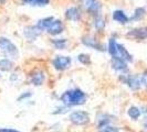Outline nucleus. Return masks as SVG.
Here are the masks:
<instances>
[{"label":"nucleus","instance_id":"obj_24","mask_svg":"<svg viewBox=\"0 0 147 132\" xmlns=\"http://www.w3.org/2000/svg\"><path fill=\"white\" fill-rule=\"evenodd\" d=\"M100 132H119V129L116 127H112V125H105L102 129H100Z\"/></svg>","mask_w":147,"mask_h":132},{"label":"nucleus","instance_id":"obj_5","mask_svg":"<svg viewBox=\"0 0 147 132\" xmlns=\"http://www.w3.org/2000/svg\"><path fill=\"white\" fill-rule=\"evenodd\" d=\"M52 64H53L55 69H58V71H64V69H66L69 66L71 65V57L58 55V56H55L54 59L52 61Z\"/></svg>","mask_w":147,"mask_h":132},{"label":"nucleus","instance_id":"obj_28","mask_svg":"<svg viewBox=\"0 0 147 132\" xmlns=\"http://www.w3.org/2000/svg\"><path fill=\"white\" fill-rule=\"evenodd\" d=\"M30 96H31V93H30V91H28L27 94H22V95L19 97V100H22V99H24V98H28Z\"/></svg>","mask_w":147,"mask_h":132},{"label":"nucleus","instance_id":"obj_29","mask_svg":"<svg viewBox=\"0 0 147 132\" xmlns=\"http://www.w3.org/2000/svg\"><path fill=\"white\" fill-rule=\"evenodd\" d=\"M22 2H23V3H30V5H32L33 0H22Z\"/></svg>","mask_w":147,"mask_h":132},{"label":"nucleus","instance_id":"obj_9","mask_svg":"<svg viewBox=\"0 0 147 132\" xmlns=\"http://www.w3.org/2000/svg\"><path fill=\"white\" fill-rule=\"evenodd\" d=\"M81 3L90 12H93L96 15L100 11V5L96 0H81Z\"/></svg>","mask_w":147,"mask_h":132},{"label":"nucleus","instance_id":"obj_8","mask_svg":"<svg viewBox=\"0 0 147 132\" xmlns=\"http://www.w3.org/2000/svg\"><path fill=\"white\" fill-rule=\"evenodd\" d=\"M45 79V75L42 71H34L30 76V81L34 86H41Z\"/></svg>","mask_w":147,"mask_h":132},{"label":"nucleus","instance_id":"obj_30","mask_svg":"<svg viewBox=\"0 0 147 132\" xmlns=\"http://www.w3.org/2000/svg\"><path fill=\"white\" fill-rule=\"evenodd\" d=\"M144 127H145V129L147 130V116H145V122H144Z\"/></svg>","mask_w":147,"mask_h":132},{"label":"nucleus","instance_id":"obj_1","mask_svg":"<svg viewBox=\"0 0 147 132\" xmlns=\"http://www.w3.org/2000/svg\"><path fill=\"white\" fill-rule=\"evenodd\" d=\"M60 99L63 103V105H65L66 107L80 106V105L85 103V101H86V95H85V93L83 90L79 89V88H75V89H70V90L64 91L61 95Z\"/></svg>","mask_w":147,"mask_h":132},{"label":"nucleus","instance_id":"obj_2","mask_svg":"<svg viewBox=\"0 0 147 132\" xmlns=\"http://www.w3.org/2000/svg\"><path fill=\"white\" fill-rule=\"evenodd\" d=\"M0 51L7 57L17 59L18 57V47L7 37H0Z\"/></svg>","mask_w":147,"mask_h":132},{"label":"nucleus","instance_id":"obj_20","mask_svg":"<svg viewBox=\"0 0 147 132\" xmlns=\"http://www.w3.org/2000/svg\"><path fill=\"white\" fill-rule=\"evenodd\" d=\"M94 25H95V28L98 31H102L104 29V27H105V21H104V19L101 17V15H97L95 18V20H94Z\"/></svg>","mask_w":147,"mask_h":132},{"label":"nucleus","instance_id":"obj_12","mask_svg":"<svg viewBox=\"0 0 147 132\" xmlns=\"http://www.w3.org/2000/svg\"><path fill=\"white\" fill-rule=\"evenodd\" d=\"M112 67L115 71L124 72L127 69V63L124 59H119V57H112Z\"/></svg>","mask_w":147,"mask_h":132},{"label":"nucleus","instance_id":"obj_11","mask_svg":"<svg viewBox=\"0 0 147 132\" xmlns=\"http://www.w3.org/2000/svg\"><path fill=\"white\" fill-rule=\"evenodd\" d=\"M40 33H41V30L39 29L37 25L36 27H27L24 29V37L30 41L36 40L40 35Z\"/></svg>","mask_w":147,"mask_h":132},{"label":"nucleus","instance_id":"obj_3","mask_svg":"<svg viewBox=\"0 0 147 132\" xmlns=\"http://www.w3.org/2000/svg\"><path fill=\"white\" fill-rule=\"evenodd\" d=\"M70 121L75 125H84L88 123L90 121V115L86 111H82V110H78L74 111L70 115Z\"/></svg>","mask_w":147,"mask_h":132},{"label":"nucleus","instance_id":"obj_19","mask_svg":"<svg viewBox=\"0 0 147 132\" xmlns=\"http://www.w3.org/2000/svg\"><path fill=\"white\" fill-rule=\"evenodd\" d=\"M145 13H146V10H145L144 8H137V9H135L134 15H133V17L131 18V20H133V21L140 20V19L145 15Z\"/></svg>","mask_w":147,"mask_h":132},{"label":"nucleus","instance_id":"obj_17","mask_svg":"<svg viewBox=\"0 0 147 132\" xmlns=\"http://www.w3.org/2000/svg\"><path fill=\"white\" fill-rule=\"evenodd\" d=\"M13 68V63L9 59H0V69L3 72H9Z\"/></svg>","mask_w":147,"mask_h":132},{"label":"nucleus","instance_id":"obj_13","mask_svg":"<svg viewBox=\"0 0 147 132\" xmlns=\"http://www.w3.org/2000/svg\"><path fill=\"white\" fill-rule=\"evenodd\" d=\"M50 34L52 35H57V34H60L62 31H63V24L60 20H55L52 22V24L49 27V29L47 30Z\"/></svg>","mask_w":147,"mask_h":132},{"label":"nucleus","instance_id":"obj_14","mask_svg":"<svg viewBox=\"0 0 147 132\" xmlns=\"http://www.w3.org/2000/svg\"><path fill=\"white\" fill-rule=\"evenodd\" d=\"M113 19L118 23H121V24H125L129 20L123 10H115L113 12Z\"/></svg>","mask_w":147,"mask_h":132},{"label":"nucleus","instance_id":"obj_7","mask_svg":"<svg viewBox=\"0 0 147 132\" xmlns=\"http://www.w3.org/2000/svg\"><path fill=\"white\" fill-rule=\"evenodd\" d=\"M82 43L84 44L85 46H88V47H91V49L98 50V51H104L103 45L92 37H84L82 39Z\"/></svg>","mask_w":147,"mask_h":132},{"label":"nucleus","instance_id":"obj_22","mask_svg":"<svg viewBox=\"0 0 147 132\" xmlns=\"http://www.w3.org/2000/svg\"><path fill=\"white\" fill-rule=\"evenodd\" d=\"M53 45H54L55 49H58V50H63L66 45V40L65 39H57V40H53Z\"/></svg>","mask_w":147,"mask_h":132},{"label":"nucleus","instance_id":"obj_27","mask_svg":"<svg viewBox=\"0 0 147 132\" xmlns=\"http://www.w3.org/2000/svg\"><path fill=\"white\" fill-rule=\"evenodd\" d=\"M0 132H20V131H17V130H13V129H7V128H1V129H0Z\"/></svg>","mask_w":147,"mask_h":132},{"label":"nucleus","instance_id":"obj_10","mask_svg":"<svg viewBox=\"0 0 147 132\" xmlns=\"http://www.w3.org/2000/svg\"><path fill=\"white\" fill-rule=\"evenodd\" d=\"M127 35L134 37V39H138V40L147 39V27H143V28H137V29L131 30V31L127 33Z\"/></svg>","mask_w":147,"mask_h":132},{"label":"nucleus","instance_id":"obj_21","mask_svg":"<svg viewBox=\"0 0 147 132\" xmlns=\"http://www.w3.org/2000/svg\"><path fill=\"white\" fill-rule=\"evenodd\" d=\"M109 116L107 115H102L101 117L98 118V129H102L105 125H109L111 119H109Z\"/></svg>","mask_w":147,"mask_h":132},{"label":"nucleus","instance_id":"obj_23","mask_svg":"<svg viewBox=\"0 0 147 132\" xmlns=\"http://www.w3.org/2000/svg\"><path fill=\"white\" fill-rule=\"evenodd\" d=\"M78 61L82 64H84V65H88V64L91 63V59H90V56L88 54H80L78 56Z\"/></svg>","mask_w":147,"mask_h":132},{"label":"nucleus","instance_id":"obj_6","mask_svg":"<svg viewBox=\"0 0 147 132\" xmlns=\"http://www.w3.org/2000/svg\"><path fill=\"white\" fill-rule=\"evenodd\" d=\"M114 57H119V59H124L126 63L127 62H133V56L129 54V52L126 50L124 45L118 43L116 45V53H115Z\"/></svg>","mask_w":147,"mask_h":132},{"label":"nucleus","instance_id":"obj_15","mask_svg":"<svg viewBox=\"0 0 147 132\" xmlns=\"http://www.w3.org/2000/svg\"><path fill=\"white\" fill-rule=\"evenodd\" d=\"M65 15L69 20H72V21H78L80 20V11L79 9L75 7L69 8L65 11Z\"/></svg>","mask_w":147,"mask_h":132},{"label":"nucleus","instance_id":"obj_4","mask_svg":"<svg viewBox=\"0 0 147 132\" xmlns=\"http://www.w3.org/2000/svg\"><path fill=\"white\" fill-rule=\"evenodd\" d=\"M121 79L132 90H138L140 88V85H142L140 78L136 75H124L121 77Z\"/></svg>","mask_w":147,"mask_h":132},{"label":"nucleus","instance_id":"obj_18","mask_svg":"<svg viewBox=\"0 0 147 132\" xmlns=\"http://www.w3.org/2000/svg\"><path fill=\"white\" fill-rule=\"evenodd\" d=\"M127 113H128V116H129L131 119L137 120V119L140 117V115H142V111H140V108H137V107H135V106H132V107H129Z\"/></svg>","mask_w":147,"mask_h":132},{"label":"nucleus","instance_id":"obj_25","mask_svg":"<svg viewBox=\"0 0 147 132\" xmlns=\"http://www.w3.org/2000/svg\"><path fill=\"white\" fill-rule=\"evenodd\" d=\"M50 0H33L32 2V6H39V7H43V6H47L49 3Z\"/></svg>","mask_w":147,"mask_h":132},{"label":"nucleus","instance_id":"obj_26","mask_svg":"<svg viewBox=\"0 0 147 132\" xmlns=\"http://www.w3.org/2000/svg\"><path fill=\"white\" fill-rule=\"evenodd\" d=\"M140 81H142V84L146 87L147 89V72H145V73H143V75H142V77H140Z\"/></svg>","mask_w":147,"mask_h":132},{"label":"nucleus","instance_id":"obj_16","mask_svg":"<svg viewBox=\"0 0 147 132\" xmlns=\"http://www.w3.org/2000/svg\"><path fill=\"white\" fill-rule=\"evenodd\" d=\"M53 21H54V18H53V17H48V18H44V19L39 20L37 27L41 30V31H43V30H48L49 29V27L52 24V22Z\"/></svg>","mask_w":147,"mask_h":132}]
</instances>
